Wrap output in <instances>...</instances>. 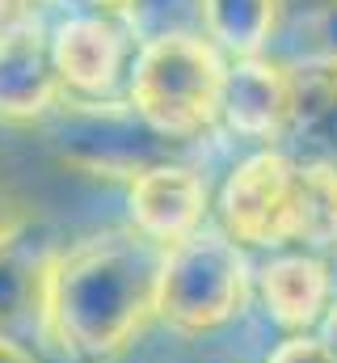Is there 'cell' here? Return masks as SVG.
<instances>
[{"instance_id": "cell-9", "label": "cell", "mask_w": 337, "mask_h": 363, "mask_svg": "<svg viewBox=\"0 0 337 363\" xmlns=\"http://www.w3.org/2000/svg\"><path fill=\"white\" fill-rule=\"evenodd\" d=\"M329 271L312 254H274L261 267V300L282 325H304L325 308Z\"/></svg>"}, {"instance_id": "cell-12", "label": "cell", "mask_w": 337, "mask_h": 363, "mask_svg": "<svg viewBox=\"0 0 337 363\" xmlns=\"http://www.w3.org/2000/svg\"><path fill=\"white\" fill-rule=\"evenodd\" d=\"M308 30L321 38V55H333V60H337V4H333V9H325Z\"/></svg>"}, {"instance_id": "cell-6", "label": "cell", "mask_w": 337, "mask_h": 363, "mask_svg": "<svg viewBox=\"0 0 337 363\" xmlns=\"http://www.w3.org/2000/svg\"><path fill=\"white\" fill-rule=\"evenodd\" d=\"M131 220L144 241L181 245L202 228L207 216V182L190 165H148L131 182Z\"/></svg>"}, {"instance_id": "cell-7", "label": "cell", "mask_w": 337, "mask_h": 363, "mask_svg": "<svg viewBox=\"0 0 337 363\" xmlns=\"http://www.w3.org/2000/svg\"><path fill=\"white\" fill-rule=\"evenodd\" d=\"M59 77L51 64V43L42 21L0 30V114L30 118L59 106Z\"/></svg>"}, {"instance_id": "cell-4", "label": "cell", "mask_w": 337, "mask_h": 363, "mask_svg": "<svg viewBox=\"0 0 337 363\" xmlns=\"http://www.w3.org/2000/svg\"><path fill=\"white\" fill-rule=\"evenodd\" d=\"M156 296L168 317L185 325H211L228 317L232 300H241L236 241L215 233H194L181 245H173L156 274Z\"/></svg>"}, {"instance_id": "cell-11", "label": "cell", "mask_w": 337, "mask_h": 363, "mask_svg": "<svg viewBox=\"0 0 337 363\" xmlns=\"http://www.w3.org/2000/svg\"><path fill=\"white\" fill-rule=\"evenodd\" d=\"M270 363H337V355L325 347V342H312V338H295L287 347L274 351Z\"/></svg>"}, {"instance_id": "cell-14", "label": "cell", "mask_w": 337, "mask_h": 363, "mask_svg": "<svg viewBox=\"0 0 337 363\" xmlns=\"http://www.w3.org/2000/svg\"><path fill=\"white\" fill-rule=\"evenodd\" d=\"M76 4L88 9V13H105V17H118V21H122V17L131 13L135 0H76Z\"/></svg>"}, {"instance_id": "cell-13", "label": "cell", "mask_w": 337, "mask_h": 363, "mask_svg": "<svg viewBox=\"0 0 337 363\" xmlns=\"http://www.w3.org/2000/svg\"><path fill=\"white\" fill-rule=\"evenodd\" d=\"M337 0H287V21H304V26H312L325 9H333Z\"/></svg>"}, {"instance_id": "cell-2", "label": "cell", "mask_w": 337, "mask_h": 363, "mask_svg": "<svg viewBox=\"0 0 337 363\" xmlns=\"http://www.w3.org/2000/svg\"><path fill=\"white\" fill-rule=\"evenodd\" d=\"M228 55L202 34H161L135 43L127 68V106L161 140H194L219 123Z\"/></svg>"}, {"instance_id": "cell-5", "label": "cell", "mask_w": 337, "mask_h": 363, "mask_svg": "<svg viewBox=\"0 0 337 363\" xmlns=\"http://www.w3.org/2000/svg\"><path fill=\"white\" fill-rule=\"evenodd\" d=\"M291 106H295L291 64H282L274 51L228 60L224 97H219V123L232 135L270 148L278 135L291 131Z\"/></svg>"}, {"instance_id": "cell-8", "label": "cell", "mask_w": 337, "mask_h": 363, "mask_svg": "<svg viewBox=\"0 0 337 363\" xmlns=\"http://www.w3.org/2000/svg\"><path fill=\"white\" fill-rule=\"evenodd\" d=\"M202 34L228 55H265L287 21V0H198Z\"/></svg>"}, {"instance_id": "cell-15", "label": "cell", "mask_w": 337, "mask_h": 363, "mask_svg": "<svg viewBox=\"0 0 337 363\" xmlns=\"http://www.w3.org/2000/svg\"><path fill=\"white\" fill-rule=\"evenodd\" d=\"M321 342H325V347L337 355V304H333V313L325 317V338H321Z\"/></svg>"}, {"instance_id": "cell-10", "label": "cell", "mask_w": 337, "mask_h": 363, "mask_svg": "<svg viewBox=\"0 0 337 363\" xmlns=\"http://www.w3.org/2000/svg\"><path fill=\"white\" fill-rule=\"evenodd\" d=\"M59 0H0V30H13V26H34L42 21L47 9H55Z\"/></svg>"}, {"instance_id": "cell-1", "label": "cell", "mask_w": 337, "mask_h": 363, "mask_svg": "<svg viewBox=\"0 0 337 363\" xmlns=\"http://www.w3.org/2000/svg\"><path fill=\"white\" fill-rule=\"evenodd\" d=\"M219 224L228 241L282 250L337 241V174L312 157L253 148L219 186Z\"/></svg>"}, {"instance_id": "cell-3", "label": "cell", "mask_w": 337, "mask_h": 363, "mask_svg": "<svg viewBox=\"0 0 337 363\" xmlns=\"http://www.w3.org/2000/svg\"><path fill=\"white\" fill-rule=\"evenodd\" d=\"M47 43L59 89L72 93V101H110L127 85L135 38L118 17L72 9L47 30Z\"/></svg>"}]
</instances>
